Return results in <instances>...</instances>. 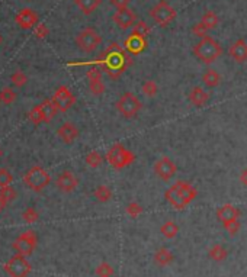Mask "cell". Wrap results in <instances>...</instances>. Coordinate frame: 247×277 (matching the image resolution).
Masks as SVG:
<instances>
[{"label": "cell", "instance_id": "cell-1", "mask_svg": "<svg viewBox=\"0 0 247 277\" xmlns=\"http://www.w3.org/2000/svg\"><path fill=\"white\" fill-rule=\"evenodd\" d=\"M99 64L111 79H118L126 70L129 61L125 51L118 44H111L109 48L105 50L103 54L99 57Z\"/></svg>", "mask_w": 247, "mask_h": 277}, {"label": "cell", "instance_id": "cell-2", "mask_svg": "<svg viewBox=\"0 0 247 277\" xmlns=\"http://www.w3.org/2000/svg\"><path fill=\"white\" fill-rule=\"evenodd\" d=\"M193 54H195V57L199 61H202L204 64H212V62H215L221 57L223 48H221V45L212 37L205 35L193 47Z\"/></svg>", "mask_w": 247, "mask_h": 277}, {"label": "cell", "instance_id": "cell-3", "mask_svg": "<svg viewBox=\"0 0 247 277\" xmlns=\"http://www.w3.org/2000/svg\"><path fill=\"white\" fill-rule=\"evenodd\" d=\"M50 181H51V176L48 174L45 168L40 166L31 167L23 174V184L35 193L42 192L50 184Z\"/></svg>", "mask_w": 247, "mask_h": 277}, {"label": "cell", "instance_id": "cell-4", "mask_svg": "<svg viewBox=\"0 0 247 277\" xmlns=\"http://www.w3.org/2000/svg\"><path fill=\"white\" fill-rule=\"evenodd\" d=\"M101 44H102V37L93 28H86L80 31L76 37V45L84 54H90L96 51L101 47Z\"/></svg>", "mask_w": 247, "mask_h": 277}, {"label": "cell", "instance_id": "cell-5", "mask_svg": "<svg viewBox=\"0 0 247 277\" xmlns=\"http://www.w3.org/2000/svg\"><path fill=\"white\" fill-rule=\"evenodd\" d=\"M134 160H135L134 153L126 150L123 144H114L106 153V161L117 170H123L132 164Z\"/></svg>", "mask_w": 247, "mask_h": 277}, {"label": "cell", "instance_id": "cell-6", "mask_svg": "<svg viewBox=\"0 0 247 277\" xmlns=\"http://www.w3.org/2000/svg\"><path fill=\"white\" fill-rule=\"evenodd\" d=\"M38 245V237H37V232L32 231V229H28L25 232H22L15 241H13V250L16 251V254H21V256H31L35 248Z\"/></svg>", "mask_w": 247, "mask_h": 277}, {"label": "cell", "instance_id": "cell-7", "mask_svg": "<svg viewBox=\"0 0 247 277\" xmlns=\"http://www.w3.org/2000/svg\"><path fill=\"white\" fill-rule=\"evenodd\" d=\"M141 108H143V105H141L140 99L131 92L124 93L121 99L117 102V111L126 119L135 118L138 115V112L141 111Z\"/></svg>", "mask_w": 247, "mask_h": 277}, {"label": "cell", "instance_id": "cell-8", "mask_svg": "<svg viewBox=\"0 0 247 277\" xmlns=\"http://www.w3.org/2000/svg\"><path fill=\"white\" fill-rule=\"evenodd\" d=\"M150 16L151 19L160 25V26H167L169 23H172L176 19V10L165 0L159 1L151 10H150Z\"/></svg>", "mask_w": 247, "mask_h": 277}, {"label": "cell", "instance_id": "cell-9", "mask_svg": "<svg viewBox=\"0 0 247 277\" xmlns=\"http://www.w3.org/2000/svg\"><path fill=\"white\" fill-rule=\"evenodd\" d=\"M31 270V263L26 260L25 256L21 254L12 256L10 260L4 264V272L10 277H28Z\"/></svg>", "mask_w": 247, "mask_h": 277}, {"label": "cell", "instance_id": "cell-10", "mask_svg": "<svg viewBox=\"0 0 247 277\" xmlns=\"http://www.w3.org/2000/svg\"><path fill=\"white\" fill-rule=\"evenodd\" d=\"M51 100L56 105V108L59 109V112H67L68 109H71L73 105L76 103V96L73 95V92L67 86H60L54 92Z\"/></svg>", "mask_w": 247, "mask_h": 277}, {"label": "cell", "instance_id": "cell-11", "mask_svg": "<svg viewBox=\"0 0 247 277\" xmlns=\"http://www.w3.org/2000/svg\"><path fill=\"white\" fill-rule=\"evenodd\" d=\"M176 171H178V167L169 157H162L154 163V173L163 181H169L170 178H173Z\"/></svg>", "mask_w": 247, "mask_h": 277}, {"label": "cell", "instance_id": "cell-12", "mask_svg": "<svg viewBox=\"0 0 247 277\" xmlns=\"http://www.w3.org/2000/svg\"><path fill=\"white\" fill-rule=\"evenodd\" d=\"M38 20H40L38 13L29 7L21 9L15 16V22L21 29H32L38 25Z\"/></svg>", "mask_w": 247, "mask_h": 277}, {"label": "cell", "instance_id": "cell-13", "mask_svg": "<svg viewBox=\"0 0 247 277\" xmlns=\"http://www.w3.org/2000/svg\"><path fill=\"white\" fill-rule=\"evenodd\" d=\"M112 20H114V23L120 29L126 31V29L132 28L137 23V16H135V13L129 7H125V9H118L112 15Z\"/></svg>", "mask_w": 247, "mask_h": 277}, {"label": "cell", "instance_id": "cell-14", "mask_svg": "<svg viewBox=\"0 0 247 277\" xmlns=\"http://www.w3.org/2000/svg\"><path fill=\"white\" fill-rule=\"evenodd\" d=\"M56 186L57 189L62 192V193H71L77 189L79 186V178L74 176L73 171L64 170L62 173L59 174L57 180H56Z\"/></svg>", "mask_w": 247, "mask_h": 277}, {"label": "cell", "instance_id": "cell-15", "mask_svg": "<svg viewBox=\"0 0 247 277\" xmlns=\"http://www.w3.org/2000/svg\"><path fill=\"white\" fill-rule=\"evenodd\" d=\"M79 128L73 122H64L62 126L57 129V135L62 139V142L70 145L79 138Z\"/></svg>", "mask_w": 247, "mask_h": 277}, {"label": "cell", "instance_id": "cell-16", "mask_svg": "<svg viewBox=\"0 0 247 277\" xmlns=\"http://www.w3.org/2000/svg\"><path fill=\"white\" fill-rule=\"evenodd\" d=\"M124 47H125V51H126V53L134 54V56H138V54H141V53L147 48V40L140 38V37H135V35H129V37L125 40Z\"/></svg>", "mask_w": 247, "mask_h": 277}, {"label": "cell", "instance_id": "cell-17", "mask_svg": "<svg viewBox=\"0 0 247 277\" xmlns=\"http://www.w3.org/2000/svg\"><path fill=\"white\" fill-rule=\"evenodd\" d=\"M228 56L233 58L236 62L243 64L247 61V42L245 40H237L236 42L231 44L228 48Z\"/></svg>", "mask_w": 247, "mask_h": 277}, {"label": "cell", "instance_id": "cell-18", "mask_svg": "<svg viewBox=\"0 0 247 277\" xmlns=\"http://www.w3.org/2000/svg\"><path fill=\"white\" fill-rule=\"evenodd\" d=\"M239 217H240V211L234 205L227 203V205H223V206H220L217 209V219L221 222L223 225L227 223V222L239 219Z\"/></svg>", "mask_w": 247, "mask_h": 277}, {"label": "cell", "instance_id": "cell-19", "mask_svg": "<svg viewBox=\"0 0 247 277\" xmlns=\"http://www.w3.org/2000/svg\"><path fill=\"white\" fill-rule=\"evenodd\" d=\"M165 198H166V200H167V202H169V203H170L175 209H178V211H184L186 206H187V203L185 202V199L182 198V195L179 193V190L176 189V186H175V184L166 190Z\"/></svg>", "mask_w": 247, "mask_h": 277}, {"label": "cell", "instance_id": "cell-20", "mask_svg": "<svg viewBox=\"0 0 247 277\" xmlns=\"http://www.w3.org/2000/svg\"><path fill=\"white\" fill-rule=\"evenodd\" d=\"M175 186H176V189L179 190V193L182 195V198L185 199V202L187 205L195 200L198 192H196V189H195L190 183H187L185 180H178V181L175 183Z\"/></svg>", "mask_w": 247, "mask_h": 277}, {"label": "cell", "instance_id": "cell-21", "mask_svg": "<svg viewBox=\"0 0 247 277\" xmlns=\"http://www.w3.org/2000/svg\"><path fill=\"white\" fill-rule=\"evenodd\" d=\"M187 99L190 100V103H192V105H195V106L201 108V106H204V105L208 102V99H209V93H206L202 87L195 86V87L189 92Z\"/></svg>", "mask_w": 247, "mask_h": 277}, {"label": "cell", "instance_id": "cell-22", "mask_svg": "<svg viewBox=\"0 0 247 277\" xmlns=\"http://www.w3.org/2000/svg\"><path fill=\"white\" fill-rule=\"evenodd\" d=\"M40 108H41V112H42V116H44V123H50L54 116L59 113V109L56 108V105L53 103L51 99H45L40 103Z\"/></svg>", "mask_w": 247, "mask_h": 277}, {"label": "cell", "instance_id": "cell-23", "mask_svg": "<svg viewBox=\"0 0 247 277\" xmlns=\"http://www.w3.org/2000/svg\"><path fill=\"white\" fill-rule=\"evenodd\" d=\"M201 25L206 29V31H212V29H215L217 26H218V23H220V19H218V15L214 12V10H208V12H205L204 15H202V18H201Z\"/></svg>", "mask_w": 247, "mask_h": 277}, {"label": "cell", "instance_id": "cell-24", "mask_svg": "<svg viewBox=\"0 0 247 277\" xmlns=\"http://www.w3.org/2000/svg\"><path fill=\"white\" fill-rule=\"evenodd\" d=\"M202 83L208 87V89H215L217 86H220L221 83V76L218 71L215 70H206L204 74H202Z\"/></svg>", "mask_w": 247, "mask_h": 277}, {"label": "cell", "instance_id": "cell-25", "mask_svg": "<svg viewBox=\"0 0 247 277\" xmlns=\"http://www.w3.org/2000/svg\"><path fill=\"white\" fill-rule=\"evenodd\" d=\"M154 261H156V264H159L162 267H166L173 261V254H172V251H169L165 247L159 248L156 251V254H154Z\"/></svg>", "mask_w": 247, "mask_h": 277}, {"label": "cell", "instance_id": "cell-26", "mask_svg": "<svg viewBox=\"0 0 247 277\" xmlns=\"http://www.w3.org/2000/svg\"><path fill=\"white\" fill-rule=\"evenodd\" d=\"M74 3L80 9V12H83L84 15H90L102 4V0H74Z\"/></svg>", "mask_w": 247, "mask_h": 277}, {"label": "cell", "instance_id": "cell-27", "mask_svg": "<svg viewBox=\"0 0 247 277\" xmlns=\"http://www.w3.org/2000/svg\"><path fill=\"white\" fill-rule=\"evenodd\" d=\"M208 256H209V258H211V260H214V261L220 263V261H224V260L227 258L228 253H227V250H226L223 245L215 244V245H212V247H211V250L208 251Z\"/></svg>", "mask_w": 247, "mask_h": 277}, {"label": "cell", "instance_id": "cell-28", "mask_svg": "<svg viewBox=\"0 0 247 277\" xmlns=\"http://www.w3.org/2000/svg\"><path fill=\"white\" fill-rule=\"evenodd\" d=\"M160 232L165 238L172 239L179 234V226L173 221H166L162 226H160Z\"/></svg>", "mask_w": 247, "mask_h": 277}, {"label": "cell", "instance_id": "cell-29", "mask_svg": "<svg viewBox=\"0 0 247 277\" xmlns=\"http://www.w3.org/2000/svg\"><path fill=\"white\" fill-rule=\"evenodd\" d=\"M93 195H95L96 200L101 202V203H106V202H109L111 198H112V192H111V189H109L108 186H103V184L98 186Z\"/></svg>", "mask_w": 247, "mask_h": 277}, {"label": "cell", "instance_id": "cell-30", "mask_svg": "<svg viewBox=\"0 0 247 277\" xmlns=\"http://www.w3.org/2000/svg\"><path fill=\"white\" fill-rule=\"evenodd\" d=\"M150 32H151L150 26H148L144 20H140V22H137V23L132 26L131 35H135V37H140V38L147 40V37L150 35Z\"/></svg>", "mask_w": 247, "mask_h": 277}, {"label": "cell", "instance_id": "cell-31", "mask_svg": "<svg viewBox=\"0 0 247 277\" xmlns=\"http://www.w3.org/2000/svg\"><path fill=\"white\" fill-rule=\"evenodd\" d=\"M10 81H12V84H13L15 87L21 89V87H23V86L28 83V76H26L22 70H16L15 73H12Z\"/></svg>", "mask_w": 247, "mask_h": 277}, {"label": "cell", "instance_id": "cell-32", "mask_svg": "<svg viewBox=\"0 0 247 277\" xmlns=\"http://www.w3.org/2000/svg\"><path fill=\"white\" fill-rule=\"evenodd\" d=\"M16 99V93L12 87H3L0 90V102L3 105H12Z\"/></svg>", "mask_w": 247, "mask_h": 277}, {"label": "cell", "instance_id": "cell-33", "mask_svg": "<svg viewBox=\"0 0 247 277\" xmlns=\"http://www.w3.org/2000/svg\"><path fill=\"white\" fill-rule=\"evenodd\" d=\"M84 160H86V164L90 167V168H98V167H101L102 161H103V158H102V156H101L99 151H90V153L86 156Z\"/></svg>", "mask_w": 247, "mask_h": 277}, {"label": "cell", "instance_id": "cell-34", "mask_svg": "<svg viewBox=\"0 0 247 277\" xmlns=\"http://www.w3.org/2000/svg\"><path fill=\"white\" fill-rule=\"evenodd\" d=\"M18 193H16V189L10 184V186H6V187H0V198L4 199L7 203L13 202L16 199Z\"/></svg>", "mask_w": 247, "mask_h": 277}, {"label": "cell", "instance_id": "cell-35", "mask_svg": "<svg viewBox=\"0 0 247 277\" xmlns=\"http://www.w3.org/2000/svg\"><path fill=\"white\" fill-rule=\"evenodd\" d=\"M143 93L147 96V98H154L157 93H159V86L156 84V81H153V80H147V81H144V84H143Z\"/></svg>", "mask_w": 247, "mask_h": 277}, {"label": "cell", "instance_id": "cell-36", "mask_svg": "<svg viewBox=\"0 0 247 277\" xmlns=\"http://www.w3.org/2000/svg\"><path fill=\"white\" fill-rule=\"evenodd\" d=\"M114 267L109 264V263H101L96 270H95V275L98 277H112L114 276Z\"/></svg>", "mask_w": 247, "mask_h": 277}, {"label": "cell", "instance_id": "cell-37", "mask_svg": "<svg viewBox=\"0 0 247 277\" xmlns=\"http://www.w3.org/2000/svg\"><path fill=\"white\" fill-rule=\"evenodd\" d=\"M28 118H29V120L34 123V125H41V123H44V116H42V112H41V108H40V105H37V106H34L31 112L28 113Z\"/></svg>", "mask_w": 247, "mask_h": 277}, {"label": "cell", "instance_id": "cell-38", "mask_svg": "<svg viewBox=\"0 0 247 277\" xmlns=\"http://www.w3.org/2000/svg\"><path fill=\"white\" fill-rule=\"evenodd\" d=\"M22 219L26 223H35L40 219V214L35 208H26L22 214Z\"/></svg>", "mask_w": 247, "mask_h": 277}, {"label": "cell", "instance_id": "cell-39", "mask_svg": "<svg viewBox=\"0 0 247 277\" xmlns=\"http://www.w3.org/2000/svg\"><path fill=\"white\" fill-rule=\"evenodd\" d=\"M89 90L93 96H101L105 92V84L102 80H95V81H89Z\"/></svg>", "mask_w": 247, "mask_h": 277}, {"label": "cell", "instance_id": "cell-40", "mask_svg": "<svg viewBox=\"0 0 247 277\" xmlns=\"http://www.w3.org/2000/svg\"><path fill=\"white\" fill-rule=\"evenodd\" d=\"M12 183H13V174L7 168L1 167L0 168V187L10 186Z\"/></svg>", "mask_w": 247, "mask_h": 277}, {"label": "cell", "instance_id": "cell-41", "mask_svg": "<svg viewBox=\"0 0 247 277\" xmlns=\"http://www.w3.org/2000/svg\"><path fill=\"white\" fill-rule=\"evenodd\" d=\"M125 211H126V214H128L131 218H138V217L143 214V206H141L140 203H137V202H131V203L126 205Z\"/></svg>", "mask_w": 247, "mask_h": 277}, {"label": "cell", "instance_id": "cell-42", "mask_svg": "<svg viewBox=\"0 0 247 277\" xmlns=\"http://www.w3.org/2000/svg\"><path fill=\"white\" fill-rule=\"evenodd\" d=\"M34 35L38 38V40H44L50 35V29L45 23H38L35 28H34Z\"/></svg>", "mask_w": 247, "mask_h": 277}, {"label": "cell", "instance_id": "cell-43", "mask_svg": "<svg viewBox=\"0 0 247 277\" xmlns=\"http://www.w3.org/2000/svg\"><path fill=\"white\" fill-rule=\"evenodd\" d=\"M226 229H227V232L231 235V237H234L239 231H240V222H239V219H236V221H230L227 222V223H224L223 225Z\"/></svg>", "mask_w": 247, "mask_h": 277}, {"label": "cell", "instance_id": "cell-44", "mask_svg": "<svg viewBox=\"0 0 247 277\" xmlns=\"http://www.w3.org/2000/svg\"><path fill=\"white\" fill-rule=\"evenodd\" d=\"M192 32H193V35H195V37L204 38V37L206 35V32H208V31H206V29L201 25V22H198V23L192 28Z\"/></svg>", "mask_w": 247, "mask_h": 277}, {"label": "cell", "instance_id": "cell-45", "mask_svg": "<svg viewBox=\"0 0 247 277\" xmlns=\"http://www.w3.org/2000/svg\"><path fill=\"white\" fill-rule=\"evenodd\" d=\"M111 1V4L118 10V9H125V7H128L129 6V3H131V0H109Z\"/></svg>", "mask_w": 247, "mask_h": 277}, {"label": "cell", "instance_id": "cell-46", "mask_svg": "<svg viewBox=\"0 0 247 277\" xmlns=\"http://www.w3.org/2000/svg\"><path fill=\"white\" fill-rule=\"evenodd\" d=\"M240 181H242L243 186H247V168L242 171V174H240Z\"/></svg>", "mask_w": 247, "mask_h": 277}, {"label": "cell", "instance_id": "cell-47", "mask_svg": "<svg viewBox=\"0 0 247 277\" xmlns=\"http://www.w3.org/2000/svg\"><path fill=\"white\" fill-rule=\"evenodd\" d=\"M6 206H7V202H6L4 199H1V198H0V214L6 209Z\"/></svg>", "mask_w": 247, "mask_h": 277}, {"label": "cell", "instance_id": "cell-48", "mask_svg": "<svg viewBox=\"0 0 247 277\" xmlns=\"http://www.w3.org/2000/svg\"><path fill=\"white\" fill-rule=\"evenodd\" d=\"M1 44H3V35L0 34V45H1Z\"/></svg>", "mask_w": 247, "mask_h": 277}, {"label": "cell", "instance_id": "cell-49", "mask_svg": "<svg viewBox=\"0 0 247 277\" xmlns=\"http://www.w3.org/2000/svg\"><path fill=\"white\" fill-rule=\"evenodd\" d=\"M1 156H3V151H1V148H0V158H1Z\"/></svg>", "mask_w": 247, "mask_h": 277}]
</instances>
